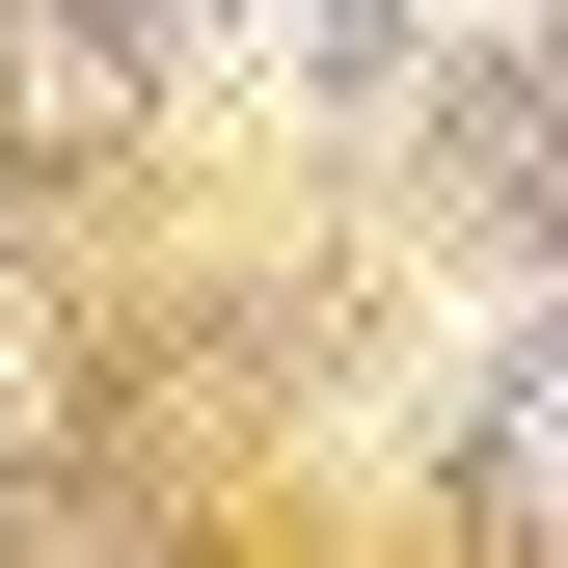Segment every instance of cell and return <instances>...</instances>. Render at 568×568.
Returning a JSON list of instances; mask_svg holds the SVG:
<instances>
[{"label": "cell", "mask_w": 568, "mask_h": 568, "mask_svg": "<svg viewBox=\"0 0 568 568\" xmlns=\"http://www.w3.org/2000/svg\"><path fill=\"white\" fill-rule=\"evenodd\" d=\"M515 487H568V379H541V460H515Z\"/></svg>", "instance_id": "1"}]
</instances>
